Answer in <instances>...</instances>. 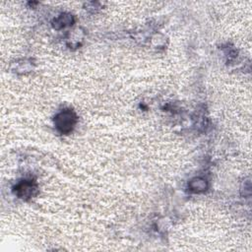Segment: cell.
I'll use <instances>...</instances> for the list:
<instances>
[{"mask_svg":"<svg viewBox=\"0 0 252 252\" xmlns=\"http://www.w3.org/2000/svg\"><path fill=\"white\" fill-rule=\"evenodd\" d=\"M55 121H56L57 128L61 132L66 133V132H69L72 129L73 125L75 124L76 116L72 111L66 110V111H63L60 114H58Z\"/></svg>","mask_w":252,"mask_h":252,"instance_id":"6da1fadb","label":"cell"}]
</instances>
